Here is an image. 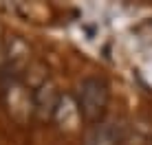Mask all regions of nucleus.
Instances as JSON below:
<instances>
[{"mask_svg": "<svg viewBox=\"0 0 152 145\" xmlns=\"http://www.w3.org/2000/svg\"><path fill=\"white\" fill-rule=\"evenodd\" d=\"M110 101L108 84L102 77H86L77 86V108H80L82 121L88 125H97L104 121Z\"/></svg>", "mask_w": 152, "mask_h": 145, "instance_id": "nucleus-1", "label": "nucleus"}, {"mask_svg": "<svg viewBox=\"0 0 152 145\" xmlns=\"http://www.w3.org/2000/svg\"><path fill=\"white\" fill-rule=\"evenodd\" d=\"M2 97L9 117L15 123H27L33 115V90H27V84L18 77H2Z\"/></svg>", "mask_w": 152, "mask_h": 145, "instance_id": "nucleus-2", "label": "nucleus"}, {"mask_svg": "<svg viewBox=\"0 0 152 145\" xmlns=\"http://www.w3.org/2000/svg\"><path fill=\"white\" fill-rule=\"evenodd\" d=\"M60 99H62V95L57 92L55 81L46 79L44 84H40L33 90V117L42 123L51 121V119L55 117V112H57Z\"/></svg>", "mask_w": 152, "mask_h": 145, "instance_id": "nucleus-3", "label": "nucleus"}, {"mask_svg": "<svg viewBox=\"0 0 152 145\" xmlns=\"http://www.w3.org/2000/svg\"><path fill=\"white\" fill-rule=\"evenodd\" d=\"M126 132H128V125H124V121L104 119L97 125H91L84 145H121Z\"/></svg>", "mask_w": 152, "mask_h": 145, "instance_id": "nucleus-4", "label": "nucleus"}, {"mask_svg": "<svg viewBox=\"0 0 152 145\" xmlns=\"http://www.w3.org/2000/svg\"><path fill=\"white\" fill-rule=\"evenodd\" d=\"M148 145H152V136H150V141H148Z\"/></svg>", "mask_w": 152, "mask_h": 145, "instance_id": "nucleus-5", "label": "nucleus"}]
</instances>
